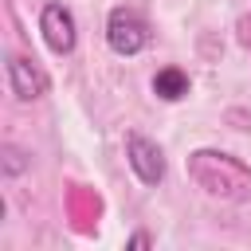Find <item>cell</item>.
I'll return each instance as SVG.
<instances>
[{
  "instance_id": "obj_1",
  "label": "cell",
  "mask_w": 251,
  "mask_h": 251,
  "mask_svg": "<svg viewBox=\"0 0 251 251\" xmlns=\"http://www.w3.org/2000/svg\"><path fill=\"white\" fill-rule=\"evenodd\" d=\"M184 173L196 188H204L216 200H231V204L251 200V169L224 149H192Z\"/></svg>"
},
{
  "instance_id": "obj_2",
  "label": "cell",
  "mask_w": 251,
  "mask_h": 251,
  "mask_svg": "<svg viewBox=\"0 0 251 251\" xmlns=\"http://www.w3.org/2000/svg\"><path fill=\"white\" fill-rule=\"evenodd\" d=\"M149 39H153V31H149V24H145L133 8H114V12L106 16V43H110L114 55H126V59H129V55L145 51Z\"/></svg>"
},
{
  "instance_id": "obj_3",
  "label": "cell",
  "mask_w": 251,
  "mask_h": 251,
  "mask_svg": "<svg viewBox=\"0 0 251 251\" xmlns=\"http://www.w3.org/2000/svg\"><path fill=\"white\" fill-rule=\"evenodd\" d=\"M39 31H43V43H47L55 55H71L75 43H78L75 16H71V8L59 4V0L43 4V12H39Z\"/></svg>"
},
{
  "instance_id": "obj_4",
  "label": "cell",
  "mask_w": 251,
  "mask_h": 251,
  "mask_svg": "<svg viewBox=\"0 0 251 251\" xmlns=\"http://www.w3.org/2000/svg\"><path fill=\"white\" fill-rule=\"evenodd\" d=\"M126 161H129V169L141 184H161L165 180V153L157 149V141H149L141 133H129L126 137Z\"/></svg>"
},
{
  "instance_id": "obj_5",
  "label": "cell",
  "mask_w": 251,
  "mask_h": 251,
  "mask_svg": "<svg viewBox=\"0 0 251 251\" xmlns=\"http://www.w3.org/2000/svg\"><path fill=\"white\" fill-rule=\"evenodd\" d=\"M8 86H12V94L20 98V102H35V98H43L47 94V75L39 71V63L35 59H27V55H8Z\"/></svg>"
},
{
  "instance_id": "obj_6",
  "label": "cell",
  "mask_w": 251,
  "mask_h": 251,
  "mask_svg": "<svg viewBox=\"0 0 251 251\" xmlns=\"http://www.w3.org/2000/svg\"><path fill=\"white\" fill-rule=\"evenodd\" d=\"M153 94L165 98V102H180V98L188 94V75H184L180 67H161V71L153 75Z\"/></svg>"
},
{
  "instance_id": "obj_7",
  "label": "cell",
  "mask_w": 251,
  "mask_h": 251,
  "mask_svg": "<svg viewBox=\"0 0 251 251\" xmlns=\"http://www.w3.org/2000/svg\"><path fill=\"white\" fill-rule=\"evenodd\" d=\"M20 169H24V153H20L16 145H4V173H8V176H16Z\"/></svg>"
},
{
  "instance_id": "obj_8",
  "label": "cell",
  "mask_w": 251,
  "mask_h": 251,
  "mask_svg": "<svg viewBox=\"0 0 251 251\" xmlns=\"http://www.w3.org/2000/svg\"><path fill=\"white\" fill-rule=\"evenodd\" d=\"M235 35H239V43L251 51V16H239V24H235Z\"/></svg>"
},
{
  "instance_id": "obj_9",
  "label": "cell",
  "mask_w": 251,
  "mask_h": 251,
  "mask_svg": "<svg viewBox=\"0 0 251 251\" xmlns=\"http://www.w3.org/2000/svg\"><path fill=\"white\" fill-rule=\"evenodd\" d=\"M129 247H149V235H145V231H137V235L129 239Z\"/></svg>"
}]
</instances>
